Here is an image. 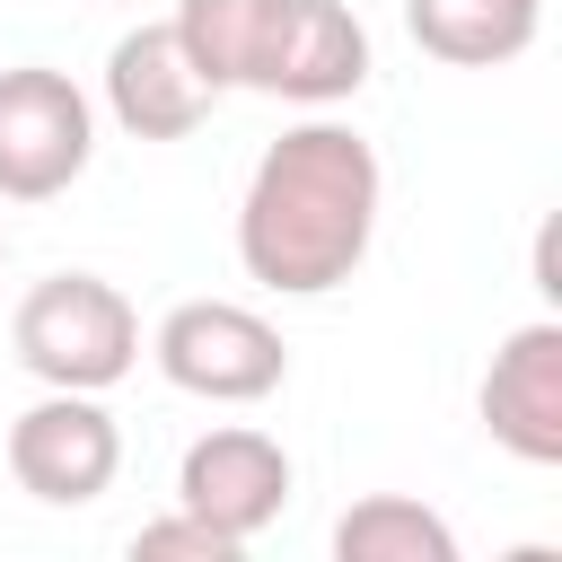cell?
Listing matches in <instances>:
<instances>
[{"instance_id":"1","label":"cell","mask_w":562,"mask_h":562,"mask_svg":"<svg viewBox=\"0 0 562 562\" xmlns=\"http://www.w3.org/2000/svg\"><path fill=\"white\" fill-rule=\"evenodd\" d=\"M378 202H386V167H378V149L351 123H334V114L290 123L255 158L246 202H237V263H246V281L272 290V299L342 290L369 263Z\"/></svg>"},{"instance_id":"2","label":"cell","mask_w":562,"mask_h":562,"mask_svg":"<svg viewBox=\"0 0 562 562\" xmlns=\"http://www.w3.org/2000/svg\"><path fill=\"white\" fill-rule=\"evenodd\" d=\"M9 351L44 386L105 395L140 369V307L97 272H44L9 316Z\"/></svg>"},{"instance_id":"3","label":"cell","mask_w":562,"mask_h":562,"mask_svg":"<svg viewBox=\"0 0 562 562\" xmlns=\"http://www.w3.org/2000/svg\"><path fill=\"white\" fill-rule=\"evenodd\" d=\"M149 360L176 395H202V404H263L290 378L281 325L255 316L246 299H176L149 334Z\"/></svg>"},{"instance_id":"4","label":"cell","mask_w":562,"mask_h":562,"mask_svg":"<svg viewBox=\"0 0 562 562\" xmlns=\"http://www.w3.org/2000/svg\"><path fill=\"white\" fill-rule=\"evenodd\" d=\"M97 158V105L70 70L18 61L0 70V202H53Z\"/></svg>"},{"instance_id":"5","label":"cell","mask_w":562,"mask_h":562,"mask_svg":"<svg viewBox=\"0 0 562 562\" xmlns=\"http://www.w3.org/2000/svg\"><path fill=\"white\" fill-rule=\"evenodd\" d=\"M9 474L26 501L44 509H88L114 474H123V430L97 395L79 386H44L18 422H9Z\"/></svg>"},{"instance_id":"6","label":"cell","mask_w":562,"mask_h":562,"mask_svg":"<svg viewBox=\"0 0 562 562\" xmlns=\"http://www.w3.org/2000/svg\"><path fill=\"white\" fill-rule=\"evenodd\" d=\"M176 509H193V518H211L220 536L255 544V536L290 509V448H281L272 430H255V422L202 430V439L184 448V465H176Z\"/></svg>"},{"instance_id":"7","label":"cell","mask_w":562,"mask_h":562,"mask_svg":"<svg viewBox=\"0 0 562 562\" xmlns=\"http://www.w3.org/2000/svg\"><path fill=\"white\" fill-rule=\"evenodd\" d=\"M369 88V26L351 0H281L263 61H255V97H290V105H342Z\"/></svg>"},{"instance_id":"8","label":"cell","mask_w":562,"mask_h":562,"mask_svg":"<svg viewBox=\"0 0 562 562\" xmlns=\"http://www.w3.org/2000/svg\"><path fill=\"white\" fill-rule=\"evenodd\" d=\"M211 105H220V88L193 70V53L176 44L167 18H140V26L114 35V53H105V114L132 140H184V132H202Z\"/></svg>"},{"instance_id":"9","label":"cell","mask_w":562,"mask_h":562,"mask_svg":"<svg viewBox=\"0 0 562 562\" xmlns=\"http://www.w3.org/2000/svg\"><path fill=\"white\" fill-rule=\"evenodd\" d=\"M474 404H483L492 448H509L518 465H562V325L553 316L509 325Z\"/></svg>"},{"instance_id":"10","label":"cell","mask_w":562,"mask_h":562,"mask_svg":"<svg viewBox=\"0 0 562 562\" xmlns=\"http://www.w3.org/2000/svg\"><path fill=\"white\" fill-rule=\"evenodd\" d=\"M404 26L448 70H501L536 44L544 0H404Z\"/></svg>"},{"instance_id":"11","label":"cell","mask_w":562,"mask_h":562,"mask_svg":"<svg viewBox=\"0 0 562 562\" xmlns=\"http://www.w3.org/2000/svg\"><path fill=\"white\" fill-rule=\"evenodd\" d=\"M334 562H457V527L404 492H369L334 518Z\"/></svg>"},{"instance_id":"12","label":"cell","mask_w":562,"mask_h":562,"mask_svg":"<svg viewBox=\"0 0 562 562\" xmlns=\"http://www.w3.org/2000/svg\"><path fill=\"white\" fill-rule=\"evenodd\" d=\"M272 9L281 0H176V44L193 53V70L228 97V88H255V61H263V35H272Z\"/></svg>"},{"instance_id":"13","label":"cell","mask_w":562,"mask_h":562,"mask_svg":"<svg viewBox=\"0 0 562 562\" xmlns=\"http://www.w3.org/2000/svg\"><path fill=\"white\" fill-rule=\"evenodd\" d=\"M132 553L140 562H167V553H193V562H237L246 544L237 536H220L211 518H193V509H167V518H149L140 536H132Z\"/></svg>"},{"instance_id":"14","label":"cell","mask_w":562,"mask_h":562,"mask_svg":"<svg viewBox=\"0 0 562 562\" xmlns=\"http://www.w3.org/2000/svg\"><path fill=\"white\" fill-rule=\"evenodd\" d=\"M0 263H9V237H0Z\"/></svg>"},{"instance_id":"15","label":"cell","mask_w":562,"mask_h":562,"mask_svg":"<svg viewBox=\"0 0 562 562\" xmlns=\"http://www.w3.org/2000/svg\"><path fill=\"white\" fill-rule=\"evenodd\" d=\"M123 9H140V0H123Z\"/></svg>"}]
</instances>
